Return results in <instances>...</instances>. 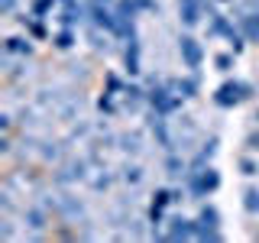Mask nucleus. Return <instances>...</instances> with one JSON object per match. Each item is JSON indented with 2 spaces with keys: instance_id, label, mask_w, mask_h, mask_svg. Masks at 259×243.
<instances>
[{
  "instance_id": "obj_1",
  "label": "nucleus",
  "mask_w": 259,
  "mask_h": 243,
  "mask_svg": "<svg viewBox=\"0 0 259 243\" xmlns=\"http://www.w3.org/2000/svg\"><path fill=\"white\" fill-rule=\"evenodd\" d=\"M182 185L188 188V198L201 201L207 198V194H214L221 188V172H217L214 166H204V169H188V175L182 178Z\"/></svg>"
},
{
  "instance_id": "obj_2",
  "label": "nucleus",
  "mask_w": 259,
  "mask_h": 243,
  "mask_svg": "<svg viewBox=\"0 0 259 243\" xmlns=\"http://www.w3.org/2000/svg\"><path fill=\"white\" fill-rule=\"evenodd\" d=\"M146 104H149L152 110H159L162 117H172V113L182 110L185 97L178 94L168 81H152V85H149V94H146Z\"/></svg>"
},
{
  "instance_id": "obj_3",
  "label": "nucleus",
  "mask_w": 259,
  "mask_h": 243,
  "mask_svg": "<svg viewBox=\"0 0 259 243\" xmlns=\"http://www.w3.org/2000/svg\"><path fill=\"white\" fill-rule=\"evenodd\" d=\"M256 88L249 81H237V78H227L224 85L214 88V104L217 107H240L243 101H253Z\"/></svg>"
},
{
  "instance_id": "obj_4",
  "label": "nucleus",
  "mask_w": 259,
  "mask_h": 243,
  "mask_svg": "<svg viewBox=\"0 0 259 243\" xmlns=\"http://www.w3.org/2000/svg\"><path fill=\"white\" fill-rule=\"evenodd\" d=\"M178 55H182V65L188 71H194V75H198L201 65H204V46H201L194 36H188V32L178 36Z\"/></svg>"
},
{
  "instance_id": "obj_5",
  "label": "nucleus",
  "mask_w": 259,
  "mask_h": 243,
  "mask_svg": "<svg viewBox=\"0 0 259 243\" xmlns=\"http://www.w3.org/2000/svg\"><path fill=\"white\" fill-rule=\"evenodd\" d=\"M146 130H149L152 140H156L165 152H172V149H175V136H172V130H168V117H162L159 110H152V107H149V113H146Z\"/></svg>"
},
{
  "instance_id": "obj_6",
  "label": "nucleus",
  "mask_w": 259,
  "mask_h": 243,
  "mask_svg": "<svg viewBox=\"0 0 259 243\" xmlns=\"http://www.w3.org/2000/svg\"><path fill=\"white\" fill-rule=\"evenodd\" d=\"M88 23L113 36V29H117V10H113L110 4H94V0H88Z\"/></svg>"
},
{
  "instance_id": "obj_7",
  "label": "nucleus",
  "mask_w": 259,
  "mask_h": 243,
  "mask_svg": "<svg viewBox=\"0 0 259 243\" xmlns=\"http://www.w3.org/2000/svg\"><path fill=\"white\" fill-rule=\"evenodd\" d=\"M165 224H168L165 227V240H172V243L194 240V233H198V221H194V217H185V214H172Z\"/></svg>"
},
{
  "instance_id": "obj_8",
  "label": "nucleus",
  "mask_w": 259,
  "mask_h": 243,
  "mask_svg": "<svg viewBox=\"0 0 259 243\" xmlns=\"http://www.w3.org/2000/svg\"><path fill=\"white\" fill-rule=\"evenodd\" d=\"M113 10H117L123 20H140V13H162V4L159 0H117L113 4Z\"/></svg>"
},
{
  "instance_id": "obj_9",
  "label": "nucleus",
  "mask_w": 259,
  "mask_h": 243,
  "mask_svg": "<svg viewBox=\"0 0 259 243\" xmlns=\"http://www.w3.org/2000/svg\"><path fill=\"white\" fill-rule=\"evenodd\" d=\"M59 26H81L88 20V0H62V10H59Z\"/></svg>"
},
{
  "instance_id": "obj_10",
  "label": "nucleus",
  "mask_w": 259,
  "mask_h": 243,
  "mask_svg": "<svg viewBox=\"0 0 259 243\" xmlns=\"http://www.w3.org/2000/svg\"><path fill=\"white\" fill-rule=\"evenodd\" d=\"M178 20H182V26H198L201 16L207 13V0H178Z\"/></svg>"
},
{
  "instance_id": "obj_11",
  "label": "nucleus",
  "mask_w": 259,
  "mask_h": 243,
  "mask_svg": "<svg viewBox=\"0 0 259 243\" xmlns=\"http://www.w3.org/2000/svg\"><path fill=\"white\" fill-rule=\"evenodd\" d=\"M146 94H149V91H146L143 85H136V81H126L123 94H120V107H123V113H136V110H143Z\"/></svg>"
},
{
  "instance_id": "obj_12",
  "label": "nucleus",
  "mask_w": 259,
  "mask_h": 243,
  "mask_svg": "<svg viewBox=\"0 0 259 243\" xmlns=\"http://www.w3.org/2000/svg\"><path fill=\"white\" fill-rule=\"evenodd\" d=\"M123 71L130 78H136L143 71V46H140V36L130 39V43L123 46Z\"/></svg>"
},
{
  "instance_id": "obj_13",
  "label": "nucleus",
  "mask_w": 259,
  "mask_h": 243,
  "mask_svg": "<svg viewBox=\"0 0 259 243\" xmlns=\"http://www.w3.org/2000/svg\"><path fill=\"white\" fill-rule=\"evenodd\" d=\"M233 26H237V23H233L227 13L214 10V7L207 10V39H227V32H230Z\"/></svg>"
},
{
  "instance_id": "obj_14",
  "label": "nucleus",
  "mask_w": 259,
  "mask_h": 243,
  "mask_svg": "<svg viewBox=\"0 0 259 243\" xmlns=\"http://www.w3.org/2000/svg\"><path fill=\"white\" fill-rule=\"evenodd\" d=\"M217 149H221V136H207V140H201L194 159L188 162V169H204V166H210V159L217 156Z\"/></svg>"
},
{
  "instance_id": "obj_15",
  "label": "nucleus",
  "mask_w": 259,
  "mask_h": 243,
  "mask_svg": "<svg viewBox=\"0 0 259 243\" xmlns=\"http://www.w3.org/2000/svg\"><path fill=\"white\" fill-rule=\"evenodd\" d=\"M36 52V43H32V36H7L4 39V55H20V59H29V55Z\"/></svg>"
},
{
  "instance_id": "obj_16",
  "label": "nucleus",
  "mask_w": 259,
  "mask_h": 243,
  "mask_svg": "<svg viewBox=\"0 0 259 243\" xmlns=\"http://www.w3.org/2000/svg\"><path fill=\"white\" fill-rule=\"evenodd\" d=\"M81 178H88V159H71L68 166H62L55 172L59 185H71V182H81Z\"/></svg>"
},
{
  "instance_id": "obj_17",
  "label": "nucleus",
  "mask_w": 259,
  "mask_h": 243,
  "mask_svg": "<svg viewBox=\"0 0 259 243\" xmlns=\"http://www.w3.org/2000/svg\"><path fill=\"white\" fill-rule=\"evenodd\" d=\"M237 26L243 29V36H246L249 43L259 46V10H240L237 13Z\"/></svg>"
},
{
  "instance_id": "obj_18",
  "label": "nucleus",
  "mask_w": 259,
  "mask_h": 243,
  "mask_svg": "<svg viewBox=\"0 0 259 243\" xmlns=\"http://www.w3.org/2000/svg\"><path fill=\"white\" fill-rule=\"evenodd\" d=\"M168 85H172L175 91L185 97V101H194V97L201 94V81H198L194 71H191V75H185V78H168Z\"/></svg>"
},
{
  "instance_id": "obj_19",
  "label": "nucleus",
  "mask_w": 259,
  "mask_h": 243,
  "mask_svg": "<svg viewBox=\"0 0 259 243\" xmlns=\"http://www.w3.org/2000/svg\"><path fill=\"white\" fill-rule=\"evenodd\" d=\"M162 169L168 172V178H185V175H188V159H185L178 149H172V152H165V162H162Z\"/></svg>"
},
{
  "instance_id": "obj_20",
  "label": "nucleus",
  "mask_w": 259,
  "mask_h": 243,
  "mask_svg": "<svg viewBox=\"0 0 259 243\" xmlns=\"http://www.w3.org/2000/svg\"><path fill=\"white\" fill-rule=\"evenodd\" d=\"M143 178H146V169L140 166V162H123V166H120V182L130 185V188L143 185Z\"/></svg>"
},
{
  "instance_id": "obj_21",
  "label": "nucleus",
  "mask_w": 259,
  "mask_h": 243,
  "mask_svg": "<svg viewBox=\"0 0 259 243\" xmlns=\"http://www.w3.org/2000/svg\"><path fill=\"white\" fill-rule=\"evenodd\" d=\"M117 146L123 152H130V156H136V152H143V133H140V130H133V133H120Z\"/></svg>"
},
{
  "instance_id": "obj_22",
  "label": "nucleus",
  "mask_w": 259,
  "mask_h": 243,
  "mask_svg": "<svg viewBox=\"0 0 259 243\" xmlns=\"http://www.w3.org/2000/svg\"><path fill=\"white\" fill-rule=\"evenodd\" d=\"M23 221H26V227L29 230H46V224H49V217H46V205L42 208H26L23 211Z\"/></svg>"
},
{
  "instance_id": "obj_23",
  "label": "nucleus",
  "mask_w": 259,
  "mask_h": 243,
  "mask_svg": "<svg viewBox=\"0 0 259 243\" xmlns=\"http://www.w3.org/2000/svg\"><path fill=\"white\" fill-rule=\"evenodd\" d=\"M88 43H91L94 52H104V55L113 49L110 46V32H104V29H97V26H91V32H88Z\"/></svg>"
},
{
  "instance_id": "obj_24",
  "label": "nucleus",
  "mask_w": 259,
  "mask_h": 243,
  "mask_svg": "<svg viewBox=\"0 0 259 243\" xmlns=\"http://www.w3.org/2000/svg\"><path fill=\"white\" fill-rule=\"evenodd\" d=\"M75 43H78V32L71 29V26H62V29L52 36V46L59 49V52H68V49L75 46Z\"/></svg>"
},
{
  "instance_id": "obj_25",
  "label": "nucleus",
  "mask_w": 259,
  "mask_h": 243,
  "mask_svg": "<svg viewBox=\"0 0 259 243\" xmlns=\"http://www.w3.org/2000/svg\"><path fill=\"white\" fill-rule=\"evenodd\" d=\"M55 7H62V0H29V13L39 16V20H46Z\"/></svg>"
},
{
  "instance_id": "obj_26",
  "label": "nucleus",
  "mask_w": 259,
  "mask_h": 243,
  "mask_svg": "<svg viewBox=\"0 0 259 243\" xmlns=\"http://www.w3.org/2000/svg\"><path fill=\"white\" fill-rule=\"evenodd\" d=\"M97 110H101V113H107V117H113V113H120L123 107H120L117 94H107V91H104L101 97H97Z\"/></svg>"
},
{
  "instance_id": "obj_27",
  "label": "nucleus",
  "mask_w": 259,
  "mask_h": 243,
  "mask_svg": "<svg viewBox=\"0 0 259 243\" xmlns=\"http://www.w3.org/2000/svg\"><path fill=\"white\" fill-rule=\"evenodd\" d=\"M198 224H204V227H221V211H217L214 205H201Z\"/></svg>"
},
{
  "instance_id": "obj_28",
  "label": "nucleus",
  "mask_w": 259,
  "mask_h": 243,
  "mask_svg": "<svg viewBox=\"0 0 259 243\" xmlns=\"http://www.w3.org/2000/svg\"><path fill=\"white\" fill-rule=\"evenodd\" d=\"M243 211H246V214H259V188L256 185L243 188Z\"/></svg>"
},
{
  "instance_id": "obj_29",
  "label": "nucleus",
  "mask_w": 259,
  "mask_h": 243,
  "mask_svg": "<svg viewBox=\"0 0 259 243\" xmlns=\"http://www.w3.org/2000/svg\"><path fill=\"white\" fill-rule=\"evenodd\" d=\"M233 65H237V52H221V55H214V68L221 71V75H230Z\"/></svg>"
},
{
  "instance_id": "obj_30",
  "label": "nucleus",
  "mask_w": 259,
  "mask_h": 243,
  "mask_svg": "<svg viewBox=\"0 0 259 243\" xmlns=\"http://www.w3.org/2000/svg\"><path fill=\"white\" fill-rule=\"evenodd\" d=\"M194 221H198V217H194ZM194 240L221 243V240H224V233H221V227H204V224H198V233H194Z\"/></svg>"
},
{
  "instance_id": "obj_31",
  "label": "nucleus",
  "mask_w": 259,
  "mask_h": 243,
  "mask_svg": "<svg viewBox=\"0 0 259 243\" xmlns=\"http://www.w3.org/2000/svg\"><path fill=\"white\" fill-rule=\"evenodd\" d=\"M62 152H65V146H62V143H42L39 156H42L46 162H59V159H62Z\"/></svg>"
},
{
  "instance_id": "obj_32",
  "label": "nucleus",
  "mask_w": 259,
  "mask_h": 243,
  "mask_svg": "<svg viewBox=\"0 0 259 243\" xmlns=\"http://www.w3.org/2000/svg\"><path fill=\"white\" fill-rule=\"evenodd\" d=\"M110 185H113V175L107 172V169H101V172L91 178V188H94V191H107Z\"/></svg>"
},
{
  "instance_id": "obj_33",
  "label": "nucleus",
  "mask_w": 259,
  "mask_h": 243,
  "mask_svg": "<svg viewBox=\"0 0 259 243\" xmlns=\"http://www.w3.org/2000/svg\"><path fill=\"white\" fill-rule=\"evenodd\" d=\"M237 166H240V175H246V178H253V175H259V162H256L253 156H243V159L237 162Z\"/></svg>"
},
{
  "instance_id": "obj_34",
  "label": "nucleus",
  "mask_w": 259,
  "mask_h": 243,
  "mask_svg": "<svg viewBox=\"0 0 259 243\" xmlns=\"http://www.w3.org/2000/svg\"><path fill=\"white\" fill-rule=\"evenodd\" d=\"M104 85H107V94H123V88H126V81L123 78H117V75H107V78H104Z\"/></svg>"
},
{
  "instance_id": "obj_35",
  "label": "nucleus",
  "mask_w": 259,
  "mask_h": 243,
  "mask_svg": "<svg viewBox=\"0 0 259 243\" xmlns=\"http://www.w3.org/2000/svg\"><path fill=\"white\" fill-rule=\"evenodd\" d=\"M149 224H152V227H162V224H165V211L149 205Z\"/></svg>"
},
{
  "instance_id": "obj_36",
  "label": "nucleus",
  "mask_w": 259,
  "mask_h": 243,
  "mask_svg": "<svg viewBox=\"0 0 259 243\" xmlns=\"http://www.w3.org/2000/svg\"><path fill=\"white\" fill-rule=\"evenodd\" d=\"M246 149H249V152H259V127L246 133Z\"/></svg>"
},
{
  "instance_id": "obj_37",
  "label": "nucleus",
  "mask_w": 259,
  "mask_h": 243,
  "mask_svg": "<svg viewBox=\"0 0 259 243\" xmlns=\"http://www.w3.org/2000/svg\"><path fill=\"white\" fill-rule=\"evenodd\" d=\"M7 65V75H10V78H23V75H26V62H23V65H10V62H4Z\"/></svg>"
},
{
  "instance_id": "obj_38",
  "label": "nucleus",
  "mask_w": 259,
  "mask_h": 243,
  "mask_svg": "<svg viewBox=\"0 0 259 243\" xmlns=\"http://www.w3.org/2000/svg\"><path fill=\"white\" fill-rule=\"evenodd\" d=\"M16 4H20V0H0V13H4V16L16 13Z\"/></svg>"
},
{
  "instance_id": "obj_39",
  "label": "nucleus",
  "mask_w": 259,
  "mask_h": 243,
  "mask_svg": "<svg viewBox=\"0 0 259 243\" xmlns=\"http://www.w3.org/2000/svg\"><path fill=\"white\" fill-rule=\"evenodd\" d=\"M10 127H13V117H10V113H0V130L10 133Z\"/></svg>"
},
{
  "instance_id": "obj_40",
  "label": "nucleus",
  "mask_w": 259,
  "mask_h": 243,
  "mask_svg": "<svg viewBox=\"0 0 259 243\" xmlns=\"http://www.w3.org/2000/svg\"><path fill=\"white\" fill-rule=\"evenodd\" d=\"M0 152H4V156H10L13 152V143H10V136L4 133V140H0Z\"/></svg>"
},
{
  "instance_id": "obj_41",
  "label": "nucleus",
  "mask_w": 259,
  "mask_h": 243,
  "mask_svg": "<svg viewBox=\"0 0 259 243\" xmlns=\"http://www.w3.org/2000/svg\"><path fill=\"white\" fill-rule=\"evenodd\" d=\"M240 10H259V0H246V4H243ZM240 10H237V13H240Z\"/></svg>"
},
{
  "instance_id": "obj_42",
  "label": "nucleus",
  "mask_w": 259,
  "mask_h": 243,
  "mask_svg": "<svg viewBox=\"0 0 259 243\" xmlns=\"http://www.w3.org/2000/svg\"><path fill=\"white\" fill-rule=\"evenodd\" d=\"M94 4H110V7H113V4H117V0H94Z\"/></svg>"
},
{
  "instance_id": "obj_43",
  "label": "nucleus",
  "mask_w": 259,
  "mask_h": 243,
  "mask_svg": "<svg viewBox=\"0 0 259 243\" xmlns=\"http://www.w3.org/2000/svg\"><path fill=\"white\" fill-rule=\"evenodd\" d=\"M214 4H233V0H214Z\"/></svg>"
},
{
  "instance_id": "obj_44",
  "label": "nucleus",
  "mask_w": 259,
  "mask_h": 243,
  "mask_svg": "<svg viewBox=\"0 0 259 243\" xmlns=\"http://www.w3.org/2000/svg\"><path fill=\"white\" fill-rule=\"evenodd\" d=\"M253 120H256V124H259V107H256V117H253Z\"/></svg>"
}]
</instances>
